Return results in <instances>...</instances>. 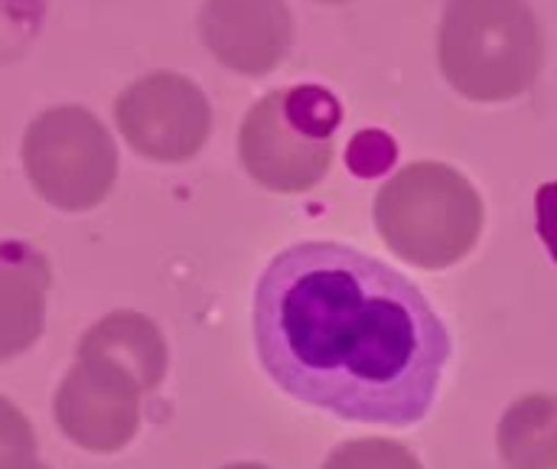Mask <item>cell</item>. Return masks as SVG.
<instances>
[{
  "instance_id": "obj_1",
  "label": "cell",
  "mask_w": 557,
  "mask_h": 469,
  "mask_svg": "<svg viewBox=\"0 0 557 469\" xmlns=\"http://www.w3.org/2000/svg\"><path fill=\"white\" fill-rule=\"evenodd\" d=\"M255 349L290 398L343 421L414 428L434 408L450 336L428 297L372 255L304 242L255 287Z\"/></svg>"
},
{
  "instance_id": "obj_2",
  "label": "cell",
  "mask_w": 557,
  "mask_h": 469,
  "mask_svg": "<svg viewBox=\"0 0 557 469\" xmlns=\"http://www.w3.org/2000/svg\"><path fill=\"white\" fill-rule=\"evenodd\" d=\"M437 59L463 98L496 104L535 85L545 42L525 0H447Z\"/></svg>"
},
{
  "instance_id": "obj_3",
  "label": "cell",
  "mask_w": 557,
  "mask_h": 469,
  "mask_svg": "<svg viewBox=\"0 0 557 469\" xmlns=\"http://www.w3.org/2000/svg\"><path fill=\"white\" fill-rule=\"evenodd\" d=\"M382 242L401 261L444 271L463 261L483 235V199L447 163H411L375 196Z\"/></svg>"
},
{
  "instance_id": "obj_4",
  "label": "cell",
  "mask_w": 557,
  "mask_h": 469,
  "mask_svg": "<svg viewBox=\"0 0 557 469\" xmlns=\"http://www.w3.org/2000/svg\"><path fill=\"white\" fill-rule=\"evenodd\" d=\"M343 108L320 85L264 95L242 121L238 157L248 176L271 193H307L333 163Z\"/></svg>"
},
{
  "instance_id": "obj_5",
  "label": "cell",
  "mask_w": 557,
  "mask_h": 469,
  "mask_svg": "<svg viewBox=\"0 0 557 469\" xmlns=\"http://www.w3.org/2000/svg\"><path fill=\"white\" fill-rule=\"evenodd\" d=\"M23 170L33 189L62 212H88L117 183V147L108 127L78 104L42 111L23 134Z\"/></svg>"
},
{
  "instance_id": "obj_6",
  "label": "cell",
  "mask_w": 557,
  "mask_h": 469,
  "mask_svg": "<svg viewBox=\"0 0 557 469\" xmlns=\"http://www.w3.org/2000/svg\"><path fill=\"white\" fill-rule=\"evenodd\" d=\"M150 388L124 362L82 349L55 392L59 431L88 454H117L140 431V398Z\"/></svg>"
},
{
  "instance_id": "obj_7",
  "label": "cell",
  "mask_w": 557,
  "mask_h": 469,
  "mask_svg": "<svg viewBox=\"0 0 557 469\" xmlns=\"http://www.w3.org/2000/svg\"><path fill=\"white\" fill-rule=\"evenodd\" d=\"M114 121L140 157L186 163L209 140L212 104L193 78L180 72H150L117 95Z\"/></svg>"
},
{
  "instance_id": "obj_8",
  "label": "cell",
  "mask_w": 557,
  "mask_h": 469,
  "mask_svg": "<svg viewBox=\"0 0 557 469\" xmlns=\"http://www.w3.org/2000/svg\"><path fill=\"white\" fill-rule=\"evenodd\" d=\"M199 36L225 69L268 75L290 52L294 16L284 0H206Z\"/></svg>"
},
{
  "instance_id": "obj_9",
  "label": "cell",
  "mask_w": 557,
  "mask_h": 469,
  "mask_svg": "<svg viewBox=\"0 0 557 469\" xmlns=\"http://www.w3.org/2000/svg\"><path fill=\"white\" fill-rule=\"evenodd\" d=\"M49 261L29 242H0V359L23 356L46 326Z\"/></svg>"
},
{
  "instance_id": "obj_10",
  "label": "cell",
  "mask_w": 557,
  "mask_h": 469,
  "mask_svg": "<svg viewBox=\"0 0 557 469\" xmlns=\"http://www.w3.org/2000/svg\"><path fill=\"white\" fill-rule=\"evenodd\" d=\"M499 457L509 469H557V395H525L499 421Z\"/></svg>"
},
{
  "instance_id": "obj_11",
  "label": "cell",
  "mask_w": 557,
  "mask_h": 469,
  "mask_svg": "<svg viewBox=\"0 0 557 469\" xmlns=\"http://www.w3.org/2000/svg\"><path fill=\"white\" fill-rule=\"evenodd\" d=\"M323 469H424L421 460L395 444V441H385V437H362V441H349V444H339L330 457Z\"/></svg>"
},
{
  "instance_id": "obj_12",
  "label": "cell",
  "mask_w": 557,
  "mask_h": 469,
  "mask_svg": "<svg viewBox=\"0 0 557 469\" xmlns=\"http://www.w3.org/2000/svg\"><path fill=\"white\" fill-rule=\"evenodd\" d=\"M36 434L26 415L0 395V469H36Z\"/></svg>"
},
{
  "instance_id": "obj_13",
  "label": "cell",
  "mask_w": 557,
  "mask_h": 469,
  "mask_svg": "<svg viewBox=\"0 0 557 469\" xmlns=\"http://www.w3.org/2000/svg\"><path fill=\"white\" fill-rule=\"evenodd\" d=\"M535 215H539V235L548 248V255L557 261V180L545 183L535 196Z\"/></svg>"
},
{
  "instance_id": "obj_14",
  "label": "cell",
  "mask_w": 557,
  "mask_h": 469,
  "mask_svg": "<svg viewBox=\"0 0 557 469\" xmlns=\"http://www.w3.org/2000/svg\"><path fill=\"white\" fill-rule=\"evenodd\" d=\"M222 469H271V467H264V464H228V467H222Z\"/></svg>"
},
{
  "instance_id": "obj_15",
  "label": "cell",
  "mask_w": 557,
  "mask_h": 469,
  "mask_svg": "<svg viewBox=\"0 0 557 469\" xmlns=\"http://www.w3.org/2000/svg\"><path fill=\"white\" fill-rule=\"evenodd\" d=\"M320 3H346V0H320Z\"/></svg>"
},
{
  "instance_id": "obj_16",
  "label": "cell",
  "mask_w": 557,
  "mask_h": 469,
  "mask_svg": "<svg viewBox=\"0 0 557 469\" xmlns=\"http://www.w3.org/2000/svg\"><path fill=\"white\" fill-rule=\"evenodd\" d=\"M36 469H49V467H42V464H39V467H36Z\"/></svg>"
}]
</instances>
